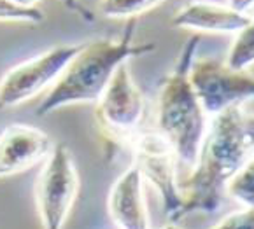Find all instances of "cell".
<instances>
[{"label":"cell","mask_w":254,"mask_h":229,"mask_svg":"<svg viewBox=\"0 0 254 229\" xmlns=\"http://www.w3.org/2000/svg\"><path fill=\"white\" fill-rule=\"evenodd\" d=\"M254 154V114L233 105L214 116L210 130L200 147L198 159L188 181L179 184L183 210L177 222L188 214H212L221 207L230 181Z\"/></svg>","instance_id":"cell-1"},{"label":"cell","mask_w":254,"mask_h":229,"mask_svg":"<svg viewBox=\"0 0 254 229\" xmlns=\"http://www.w3.org/2000/svg\"><path fill=\"white\" fill-rule=\"evenodd\" d=\"M135 27L137 21L128 19L123 35L118 41L100 39L82 44L81 51L42 100L37 116H48L70 103H90L100 100L121 65L133 56L151 53L156 47L154 44H133Z\"/></svg>","instance_id":"cell-2"},{"label":"cell","mask_w":254,"mask_h":229,"mask_svg":"<svg viewBox=\"0 0 254 229\" xmlns=\"http://www.w3.org/2000/svg\"><path fill=\"white\" fill-rule=\"evenodd\" d=\"M198 44V35H193L184 44L174 70L161 83L158 96V132L172 145L177 163L191 170L196 165L205 138V110L190 81Z\"/></svg>","instance_id":"cell-3"},{"label":"cell","mask_w":254,"mask_h":229,"mask_svg":"<svg viewBox=\"0 0 254 229\" xmlns=\"http://www.w3.org/2000/svg\"><path fill=\"white\" fill-rule=\"evenodd\" d=\"M144 96L133 83L128 65H121L97 101L95 119L104 145L111 152L131 147L140 133L144 117Z\"/></svg>","instance_id":"cell-4"},{"label":"cell","mask_w":254,"mask_h":229,"mask_svg":"<svg viewBox=\"0 0 254 229\" xmlns=\"http://www.w3.org/2000/svg\"><path fill=\"white\" fill-rule=\"evenodd\" d=\"M79 192V175L65 143L53 147L35 184V203L44 229H62Z\"/></svg>","instance_id":"cell-5"},{"label":"cell","mask_w":254,"mask_h":229,"mask_svg":"<svg viewBox=\"0 0 254 229\" xmlns=\"http://www.w3.org/2000/svg\"><path fill=\"white\" fill-rule=\"evenodd\" d=\"M77 46H55L39 56L16 65L0 79V109L18 107L58 83L65 68L81 51Z\"/></svg>","instance_id":"cell-6"},{"label":"cell","mask_w":254,"mask_h":229,"mask_svg":"<svg viewBox=\"0 0 254 229\" xmlns=\"http://www.w3.org/2000/svg\"><path fill=\"white\" fill-rule=\"evenodd\" d=\"M190 81L203 110L212 116L254 100V75L232 70L226 63L214 58L193 60Z\"/></svg>","instance_id":"cell-7"},{"label":"cell","mask_w":254,"mask_h":229,"mask_svg":"<svg viewBox=\"0 0 254 229\" xmlns=\"http://www.w3.org/2000/svg\"><path fill=\"white\" fill-rule=\"evenodd\" d=\"M133 166L158 189L167 217L177 222L183 210V192L176 179V152L160 132H142L131 143Z\"/></svg>","instance_id":"cell-8"},{"label":"cell","mask_w":254,"mask_h":229,"mask_svg":"<svg viewBox=\"0 0 254 229\" xmlns=\"http://www.w3.org/2000/svg\"><path fill=\"white\" fill-rule=\"evenodd\" d=\"M53 152L51 138L28 124H11L0 133V177L32 168Z\"/></svg>","instance_id":"cell-9"},{"label":"cell","mask_w":254,"mask_h":229,"mask_svg":"<svg viewBox=\"0 0 254 229\" xmlns=\"http://www.w3.org/2000/svg\"><path fill=\"white\" fill-rule=\"evenodd\" d=\"M109 214L118 229H151L144 196V177L130 166L109 192Z\"/></svg>","instance_id":"cell-10"},{"label":"cell","mask_w":254,"mask_h":229,"mask_svg":"<svg viewBox=\"0 0 254 229\" xmlns=\"http://www.w3.org/2000/svg\"><path fill=\"white\" fill-rule=\"evenodd\" d=\"M232 5L191 2L174 14L170 25L203 34H239L249 25L251 18Z\"/></svg>","instance_id":"cell-11"},{"label":"cell","mask_w":254,"mask_h":229,"mask_svg":"<svg viewBox=\"0 0 254 229\" xmlns=\"http://www.w3.org/2000/svg\"><path fill=\"white\" fill-rule=\"evenodd\" d=\"M224 63L239 72H247V68L254 65V18H251L249 25L237 34L230 47L228 60Z\"/></svg>","instance_id":"cell-12"},{"label":"cell","mask_w":254,"mask_h":229,"mask_svg":"<svg viewBox=\"0 0 254 229\" xmlns=\"http://www.w3.org/2000/svg\"><path fill=\"white\" fill-rule=\"evenodd\" d=\"M161 4V0H109L100 4V12L107 18L135 19V16L153 11Z\"/></svg>","instance_id":"cell-13"},{"label":"cell","mask_w":254,"mask_h":229,"mask_svg":"<svg viewBox=\"0 0 254 229\" xmlns=\"http://www.w3.org/2000/svg\"><path fill=\"white\" fill-rule=\"evenodd\" d=\"M232 198H235L244 207L254 210V158L244 165V168L230 181L226 187Z\"/></svg>","instance_id":"cell-14"},{"label":"cell","mask_w":254,"mask_h":229,"mask_svg":"<svg viewBox=\"0 0 254 229\" xmlns=\"http://www.w3.org/2000/svg\"><path fill=\"white\" fill-rule=\"evenodd\" d=\"M44 12L32 2H12V0H0V21L32 23L39 25L44 21Z\"/></svg>","instance_id":"cell-15"},{"label":"cell","mask_w":254,"mask_h":229,"mask_svg":"<svg viewBox=\"0 0 254 229\" xmlns=\"http://www.w3.org/2000/svg\"><path fill=\"white\" fill-rule=\"evenodd\" d=\"M212 229H254V210H240L228 215Z\"/></svg>","instance_id":"cell-16"},{"label":"cell","mask_w":254,"mask_h":229,"mask_svg":"<svg viewBox=\"0 0 254 229\" xmlns=\"http://www.w3.org/2000/svg\"><path fill=\"white\" fill-rule=\"evenodd\" d=\"M165 229H179V228H177V226H174V224H170V226H167Z\"/></svg>","instance_id":"cell-17"}]
</instances>
